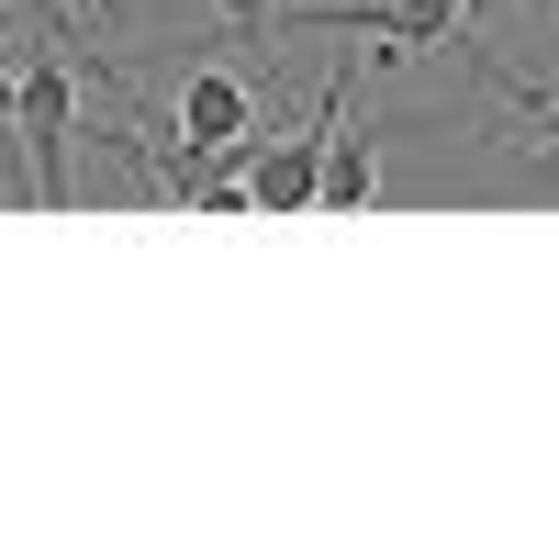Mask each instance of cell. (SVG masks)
Returning <instances> with one entry per match:
<instances>
[{
    "label": "cell",
    "instance_id": "7a4b0ae2",
    "mask_svg": "<svg viewBox=\"0 0 559 559\" xmlns=\"http://www.w3.org/2000/svg\"><path fill=\"white\" fill-rule=\"evenodd\" d=\"M12 146H23V191L45 213H68L79 202V168H68V146H79V79H68V57H23L12 68Z\"/></svg>",
    "mask_w": 559,
    "mask_h": 559
},
{
    "label": "cell",
    "instance_id": "5b68a950",
    "mask_svg": "<svg viewBox=\"0 0 559 559\" xmlns=\"http://www.w3.org/2000/svg\"><path fill=\"white\" fill-rule=\"evenodd\" d=\"M213 12H224L236 45H269V34H280V0H213Z\"/></svg>",
    "mask_w": 559,
    "mask_h": 559
},
{
    "label": "cell",
    "instance_id": "52a82bcc",
    "mask_svg": "<svg viewBox=\"0 0 559 559\" xmlns=\"http://www.w3.org/2000/svg\"><path fill=\"white\" fill-rule=\"evenodd\" d=\"M526 12H559V0H526Z\"/></svg>",
    "mask_w": 559,
    "mask_h": 559
},
{
    "label": "cell",
    "instance_id": "ba28073f",
    "mask_svg": "<svg viewBox=\"0 0 559 559\" xmlns=\"http://www.w3.org/2000/svg\"><path fill=\"white\" fill-rule=\"evenodd\" d=\"M0 134H12V123H0Z\"/></svg>",
    "mask_w": 559,
    "mask_h": 559
},
{
    "label": "cell",
    "instance_id": "8992f818",
    "mask_svg": "<svg viewBox=\"0 0 559 559\" xmlns=\"http://www.w3.org/2000/svg\"><path fill=\"white\" fill-rule=\"evenodd\" d=\"M526 191H537V202H559V123L537 134V168H526Z\"/></svg>",
    "mask_w": 559,
    "mask_h": 559
},
{
    "label": "cell",
    "instance_id": "6da1fadb",
    "mask_svg": "<svg viewBox=\"0 0 559 559\" xmlns=\"http://www.w3.org/2000/svg\"><path fill=\"white\" fill-rule=\"evenodd\" d=\"M336 123H347V79H324L302 123L236 134L213 168H224V179H247V213H313V202H324V134H336ZM213 168H202V179H213Z\"/></svg>",
    "mask_w": 559,
    "mask_h": 559
},
{
    "label": "cell",
    "instance_id": "277c9868",
    "mask_svg": "<svg viewBox=\"0 0 559 559\" xmlns=\"http://www.w3.org/2000/svg\"><path fill=\"white\" fill-rule=\"evenodd\" d=\"M381 191V146H369V134H324V202H369Z\"/></svg>",
    "mask_w": 559,
    "mask_h": 559
},
{
    "label": "cell",
    "instance_id": "3957f363",
    "mask_svg": "<svg viewBox=\"0 0 559 559\" xmlns=\"http://www.w3.org/2000/svg\"><path fill=\"white\" fill-rule=\"evenodd\" d=\"M168 202L179 191H191V179L224 157V146H236V134H258V90L236 79V68H224V57H191V68H179V102H168Z\"/></svg>",
    "mask_w": 559,
    "mask_h": 559
}]
</instances>
